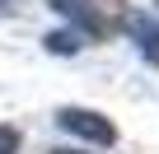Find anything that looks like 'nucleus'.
<instances>
[{"instance_id":"obj_1","label":"nucleus","mask_w":159,"mask_h":154,"mask_svg":"<svg viewBox=\"0 0 159 154\" xmlns=\"http://www.w3.org/2000/svg\"><path fill=\"white\" fill-rule=\"evenodd\" d=\"M56 121H61L66 131H75V135H84V140H98V145H112V140H117V126H112L108 117L89 112V108H66Z\"/></svg>"},{"instance_id":"obj_2","label":"nucleus","mask_w":159,"mask_h":154,"mask_svg":"<svg viewBox=\"0 0 159 154\" xmlns=\"http://www.w3.org/2000/svg\"><path fill=\"white\" fill-rule=\"evenodd\" d=\"M131 28H136V42H140L145 61H154V65H159V24H154V19H136Z\"/></svg>"},{"instance_id":"obj_3","label":"nucleus","mask_w":159,"mask_h":154,"mask_svg":"<svg viewBox=\"0 0 159 154\" xmlns=\"http://www.w3.org/2000/svg\"><path fill=\"white\" fill-rule=\"evenodd\" d=\"M19 149V131L14 126H0V154H14Z\"/></svg>"},{"instance_id":"obj_4","label":"nucleus","mask_w":159,"mask_h":154,"mask_svg":"<svg viewBox=\"0 0 159 154\" xmlns=\"http://www.w3.org/2000/svg\"><path fill=\"white\" fill-rule=\"evenodd\" d=\"M47 42H52V51H75V47H80V42H75V33H52Z\"/></svg>"},{"instance_id":"obj_5","label":"nucleus","mask_w":159,"mask_h":154,"mask_svg":"<svg viewBox=\"0 0 159 154\" xmlns=\"http://www.w3.org/2000/svg\"><path fill=\"white\" fill-rule=\"evenodd\" d=\"M52 154H70V149H52Z\"/></svg>"},{"instance_id":"obj_6","label":"nucleus","mask_w":159,"mask_h":154,"mask_svg":"<svg viewBox=\"0 0 159 154\" xmlns=\"http://www.w3.org/2000/svg\"><path fill=\"white\" fill-rule=\"evenodd\" d=\"M0 5H10V0H0Z\"/></svg>"}]
</instances>
